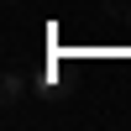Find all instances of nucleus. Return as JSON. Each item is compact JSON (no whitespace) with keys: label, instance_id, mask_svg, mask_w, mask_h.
Wrapping results in <instances>:
<instances>
[{"label":"nucleus","instance_id":"f257e3e1","mask_svg":"<svg viewBox=\"0 0 131 131\" xmlns=\"http://www.w3.org/2000/svg\"><path fill=\"white\" fill-rule=\"evenodd\" d=\"M0 89H5V94H0V100H5V105H21V100H26V94H31V84H26V79H21V73H16V68H10V73H5V79H0Z\"/></svg>","mask_w":131,"mask_h":131}]
</instances>
